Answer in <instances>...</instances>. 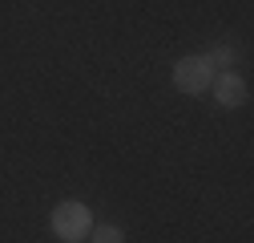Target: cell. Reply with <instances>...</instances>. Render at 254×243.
Wrapping results in <instances>:
<instances>
[{
    "label": "cell",
    "instance_id": "obj_3",
    "mask_svg": "<svg viewBox=\"0 0 254 243\" xmlns=\"http://www.w3.org/2000/svg\"><path fill=\"white\" fill-rule=\"evenodd\" d=\"M210 89H214V98H218V106H226V110H238V106H246V98H250V89H246V81L238 77V73H218L214 81H210Z\"/></svg>",
    "mask_w": 254,
    "mask_h": 243
},
{
    "label": "cell",
    "instance_id": "obj_2",
    "mask_svg": "<svg viewBox=\"0 0 254 243\" xmlns=\"http://www.w3.org/2000/svg\"><path fill=\"white\" fill-rule=\"evenodd\" d=\"M214 81V69L206 65V57H182L174 65V89H182V94H206Z\"/></svg>",
    "mask_w": 254,
    "mask_h": 243
},
{
    "label": "cell",
    "instance_id": "obj_4",
    "mask_svg": "<svg viewBox=\"0 0 254 243\" xmlns=\"http://www.w3.org/2000/svg\"><path fill=\"white\" fill-rule=\"evenodd\" d=\"M202 57H206L210 69H230V65H234V49H230V45H214V49L202 53Z\"/></svg>",
    "mask_w": 254,
    "mask_h": 243
},
{
    "label": "cell",
    "instance_id": "obj_5",
    "mask_svg": "<svg viewBox=\"0 0 254 243\" xmlns=\"http://www.w3.org/2000/svg\"><path fill=\"white\" fill-rule=\"evenodd\" d=\"M89 239H93V243H125V231L113 227V223H101L97 231H89Z\"/></svg>",
    "mask_w": 254,
    "mask_h": 243
},
{
    "label": "cell",
    "instance_id": "obj_1",
    "mask_svg": "<svg viewBox=\"0 0 254 243\" xmlns=\"http://www.w3.org/2000/svg\"><path fill=\"white\" fill-rule=\"evenodd\" d=\"M49 227H53V235H57L61 243H81V239H89V231H93V211H89L85 203H77V199H65V203L53 207Z\"/></svg>",
    "mask_w": 254,
    "mask_h": 243
}]
</instances>
